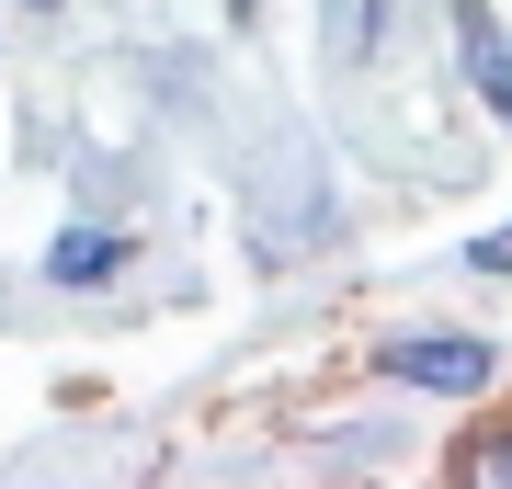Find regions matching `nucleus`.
Returning <instances> with one entry per match:
<instances>
[{
	"instance_id": "5",
	"label": "nucleus",
	"mask_w": 512,
	"mask_h": 489,
	"mask_svg": "<svg viewBox=\"0 0 512 489\" xmlns=\"http://www.w3.org/2000/svg\"><path fill=\"white\" fill-rule=\"evenodd\" d=\"M456 478H512V433H467L456 444Z\"/></svg>"
},
{
	"instance_id": "3",
	"label": "nucleus",
	"mask_w": 512,
	"mask_h": 489,
	"mask_svg": "<svg viewBox=\"0 0 512 489\" xmlns=\"http://www.w3.org/2000/svg\"><path fill=\"white\" fill-rule=\"evenodd\" d=\"M114 262H126V239H114V228H69V239L46 251V273H57V285H103Z\"/></svg>"
},
{
	"instance_id": "2",
	"label": "nucleus",
	"mask_w": 512,
	"mask_h": 489,
	"mask_svg": "<svg viewBox=\"0 0 512 489\" xmlns=\"http://www.w3.org/2000/svg\"><path fill=\"white\" fill-rule=\"evenodd\" d=\"M456 46H467V80H478V91H490V103L512 114V46H501L490 0H467V12H456Z\"/></svg>"
},
{
	"instance_id": "4",
	"label": "nucleus",
	"mask_w": 512,
	"mask_h": 489,
	"mask_svg": "<svg viewBox=\"0 0 512 489\" xmlns=\"http://www.w3.org/2000/svg\"><path fill=\"white\" fill-rule=\"evenodd\" d=\"M376 46V0H330V57H365Z\"/></svg>"
},
{
	"instance_id": "1",
	"label": "nucleus",
	"mask_w": 512,
	"mask_h": 489,
	"mask_svg": "<svg viewBox=\"0 0 512 489\" xmlns=\"http://www.w3.org/2000/svg\"><path fill=\"white\" fill-rule=\"evenodd\" d=\"M387 376L399 387H444V399H478V387H490V342H387Z\"/></svg>"
},
{
	"instance_id": "6",
	"label": "nucleus",
	"mask_w": 512,
	"mask_h": 489,
	"mask_svg": "<svg viewBox=\"0 0 512 489\" xmlns=\"http://www.w3.org/2000/svg\"><path fill=\"white\" fill-rule=\"evenodd\" d=\"M478 273H512V228H501V239H478Z\"/></svg>"
}]
</instances>
